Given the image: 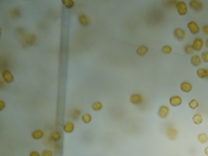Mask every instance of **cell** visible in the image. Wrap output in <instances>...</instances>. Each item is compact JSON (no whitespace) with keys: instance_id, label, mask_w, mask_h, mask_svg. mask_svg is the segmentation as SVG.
<instances>
[{"instance_id":"obj_1","label":"cell","mask_w":208,"mask_h":156,"mask_svg":"<svg viewBox=\"0 0 208 156\" xmlns=\"http://www.w3.org/2000/svg\"><path fill=\"white\" fill-rule=\"evenodd\" d=\"M175 4H176L177 13H178L180 16H185L186 13H187V6H186V3L184 2V1H177Z\"/></svg>"},{"instance_id":"obj_2","label":"cell","mask_w":208,"mask_h":156,"mask_svg":"<svg viewBox=\"0 0 208 156\" xmlns=\"http://www.w3.org/2000/svg\"><path fill=\"white\" fill-rule=\"evenodd\" d=\"M1 77H2V79L6 82V83H11V82L14 81V76L11 75V73L8 70H4L2 72V74H1Z\"/></svg>"},{"instance_id":"obj_3","label":"cell","mask_w":208,"mask_h":156,"mask_svg":"<svg viewBox=\"0 0 208 156\" xmlns=\"http://www.w3.org/2000/svg\"><path fill=\"white\" fill-rule=\"evenodd\" d=\"M203 40L202 38H194V43H192V49L194 50V51H200L201 49H202V47H203Z\"/></svg>"},{"instance_id":"obj_4","label":"cell","mask_w":208,"mask_h":156,"mask_svg":"<svg viewBox=\"0 0 208 156\" xmlns=\"http://www.w3.org/2000/svg\"><path fill=\"white\" fill-rule=\"evenodd\" d=\"M187 28H188V30L192 34H197L199 32V30H200L198 24L196 22H194V21H190V22L187 23Z\"/></svg>"},{"instance_id":"obj_5","label":"cell","mask_w":208,"mask_h":156,"mask_svg":"<svg viewBox=\"0 0 208 156\" xmlns=\"http://www.w3.org/2000/svg\"><path fill=\"white\" fill-rule=\"evenodd\" d=\"M130 102L132 104H135V105H140V104L142 103V97L140 94H133L130 97Z\"/></svg>"},{"instance_id":"obj_6","label":"cell","mask_w":208,"mask_h":156,"mask_svg":"<svg viewBox=\"0 0 208 156\" xmlns=\"http://www.w3.org/2000/svg\"><path fill=\"white\" fill-rule=\"evenodd\" d=\"M174 36H175L177 40L179 41H182L184 38H185V31L182 28H176L174 30Z\"/></svg>"},{"instance_id":"obj_7","label":"cell","mask_w":208,"mask_h":156,"mask_svg":"<svg viewBox=\"0 0 208 156\" xmlns=\"http://www.w3.org/2000/svg\"><path fill=\"white\" fill-rule=\"evenodd\" d=\"M169 115V108L167 106H160L158 109V117L161 119H165Z\"/></svg>"},{"instance_id":"obj_8","label":"cell","mask_w":208,"mask_h":156,"mask_svg":"<svg viewBox=\"0 0 208 156\" xmlns=\"http://www.w3.org/2000/svg\"><path fill=\"white\" fill-rule=\"evenodd\" d=\"M189 5H190V7H192V9H194V11H201L203 7L202 2L197 1V0H192V1L189 2Z\"/></svg>"},{"instance_id":"obj_9","label":"cell","mask_w":208,"mask_h":156,"mask_svg":"<svg viewBox=\"0 0 208 156\" xmlns=\"http://www.w3.org/2000/svg\"><path fill=\"white\" fill-rule=\"evenodd\" d=\"M182 103V99L179 96H173L170 98V104L172 106H179L180 104Z\"/></svg>"},{"instance_id":"obj_10","label":"cell","mask_w":208,"mask_h":156,"mask_svg":"<svg viewBox=\"0 0 208 156\" xmlns=\"http://www.w3.org/2000/svg\"><path fill=\"white\" fill-rule=\"evenodd\" d=\"M180 88H181V90H182V92H184V93H189V92L192 90V84H190L189 82L184 81V82H182V83H181Z\"/></svg>"},{"instance_id":"obj_11","label":"cell","mask_w":208,"mask_h":156,"mask_svg":"<svg viewBox=\"0 0 208 156\" xmlns=\"http://www.w3.org/2000/svg\"><path fill=\"white\" fill-rule=\"evenodd\" d=\"M73 130H74V124L70 122V121L66 122L65 125H63V131L66 132V133H71Z\"/></svg>"},{"instance_id":"obj_12","label":"cell","mask_w":208,"mask_h":156,"mask_svg":"<svg viewBox=\"0 0 208 156\" xmlns=\"http://www.w3.org/2000/svg\"><path fill=\"white\" fill-rule=\"evenodd\" d=\"M190 63H192L194 67H198L201 65V58L199 55L194 54L192 56V58H190Z\"/></svg>"},{"instance_id":"obj_13","label":"cell","mask_w":208,"mask_h":156,"mask_svg":"<svg viewBox=\"0 0 208 156\" xmlns=\"http://www.w3.org/2000/svg\"><path fill=\"white\" fill-rule=\"evenodd\" d=\"M197 75L199 78H208V70L200 68L197 70Z\"/></svg>"},{"instance_id":"obj_14","label":"cell","mask_w":208,"mask_h":156,"mask_svg":"<svg viewBox=\"0 0 208 156\" xmlns=\"http://www.w3.org/2000/svg\"><path fill=\"white\" fill-rule=\"evenodd\" d=\"M31 136L34 138V140H40L42 137L44 136V132L42 131V130H36V131H33L31 133Z\"/></svg>"},{"instance_id":"obj_15","label":"cell","mask_w":208,"mask_h":156,"mask_svg":"<svg viewBox=\"0 0 208 156\" xmlns=\"http://www.w3.org/2000/svg\"><path fill=\"white\" fill-rule=\"evenodd\" d=\"M78 21L82 26H88V19L86 18L85 15H80L79 18H78Z\"/></svg>"},{"instance_id":"obj_16","label":"cell","mask_w":208,"mask_h":156,"mask_svg":"<svg viewBox=\"0 0 208 156\" xmlns=\"http://www.w3.org/2000/svg\"><path fill=\"white\" fill-rule=\"evenodd\" d=\"M147 52H148V48H147L146 46H140L136 50L137 55H140V56H144V55H146Z\"/></svg>"},{"instance_id":"obj_17","label":"cell","mask_w":208,"mask_h":156,"mask_svg":"<svg viewBox=\"0 0 208 156\" xmlns=\"http://www.w3.org/2000/svg\"><path fill=\"white\" fill-rule=\"evenodd\" d=\"M192 121H194V123L196 124V125H200L203 122L202 115H201L200 113H196V115L192 117Z\"/></svg>"},{"instance_id":"obj_18","label":"cell","mask_w":208,"mask_h":156,"mask_svg":"<svg viewBox=\"0 0 208 156\" xmlns=\"http://www.w3.org/2000/svg\"><path fill=\"white\" fill-rule=\"evenodd\" d=\"M198 140L201 142V144H205L207 142L208 138H207V134L206 133H200L198 135Z\"/></svg>"},{"instance_id":"obj_19","label":"cell","mask_w":208,"mask_h":156,"mask_svg":"<svg viewBox=\"0 0 208 156\" xmlns=\"http://www.w3.org/2000/svg\"><path fill=\"white\" fill-rule=\"evenodd\" d=\"M81 119H82V121H83V123L88 124L90 121H92V115H90V113H84V115H82Z\"/></svg>"},{"instance_id":"obj_20","label":"cell","mask_w":208,"mask_h":156,"mask_svg":"<svg viewBox=\"0 0 208 156\" xmlns=\"http://www.w3.org/2000/svg\"><path fill=\"white\" fill-rule=\"evenodd\" d=\"M188 106L189 108H192V109H196V108L199 106V102H198V100H196V99H192V101L188 103Z\"/></svg>"},{"instance_id":"obj_21","label":"cell","mask_w":208,"mask_h":156,"mask_svg":"<svg viewBox=\"0 0 208 156\" xmlns=\"http://www.w3.org/2000/svg\"><path fill=\"white\" fill-rule=\"evenodd\" d=\"M63 4L67 8H71L74 6V1L73 0H63Z\"/></svg>"},{"instance_id":"obj_22","label":"cell","mask_w":208,"mask_h":156,"mask_svg":"<svg viewBox=\"0 0 208 156\" xmlns=\"http://www.w3.org/2000/svg\"><path fill=\"white\" fill-rule=\"evenodd\" d=\"M50 138H51L52 140H54V142H56V140H58L60 138V134L59 132L57 131H53L51 133V135H50Z\"/></svg>"},{"instance_id":"obj_23","label":"cell","mask_w":208,"mask_h":156,"mask_svg":"<svg viewBox=\"0 0 208 156\" xmlns=\"http://www.w3.org/2000/svg\"><path fill=\"white\" fill-rule=\"evenodd\" d=\"M92 108H93V110H95V111H99V110H101L102 109L101 102H95V103L92 105Z\"/></svg>"},{"instance_id":"obj_24","label":"cell","mask_w":208,"mask_h":156,"mask_svg":"<svg viewBox=\"0 0 208 156\" xmlns=\"http://www.w3.org/2000/svg\"><path fill=\"white\" fill-rule=\"evenodd\" d=\"M161 51H162V53H164V54H169V53L172 52V47L169 46V45H165V46H163L161 48Z\"/></svg>"},{"instance_id":"obj_25","label":"cell","mask_w":208,"mask_h":156,"mask_svg":"<svg viewBox=\"0 0 208 156\" xmlns=\"http://www.w3.org/2000/svg\"><path fill=\"white\" fill-rule=\"evenodd\" d=\"M201 60H203L204 63H208V51L202 52V55H201Z\"/></svg>"},{"instance_id":"obj_26","label":"cell","mask_w":208,"mask_h":156,"mask_svg":"<svg viewBox=\"0 0 208 156\" xmlns=\"http://www.w3.org/2000/svg\"><path fill=\"white\" fill-rule=\"evenodd\" d=\"M184 51H185V53H187V54H192V51H194L192 46V45H186L185 48H184Z\"/></svg>"},{"instance_id":"obj_27","label":"cell","mask_w":208,"mask_h":156,"mask_svg":"<svg viewBox=\"0 0 208 156\" xmlns=\"http://www.w3.org/2000/svg\"><path fill=\"white\" fill-rule=\"evenodd\" d=\"M52 155H53V152H52L51 150H49V149L44 150L41 154V156H52Z\"/></svg>"},{"instance_id":"obj_28","label":"cell","mask_w":208,"mask_h":156,"mask_svg":"<svg viewBox=\"0 0 208 156\" xmlns=\"http://www.w3.org/2000/svg\"><path fill=\"white\" fill-rule=\"evenodd\" d=\"M202 30H203V32L208 36V25H204V26H203V28H202Z\"/></svg>"},{"instance_id":"obj_29","label":"cell","mask_w":208,"mask_h":156,"mask_svg":"<svg viewBox=\"0 0 208 156\" xmlns=\"http://www.w3.org/2000/svg\"><path fill=\"white\" fill-rule=\"evenodd\" d=\"M29 156H41V155H40L38 152H36V151H32V152H30Z\"/></svg>"},{"instance_id":"obj_30","label":"cell","mask_w":208,"mask_h":156,"mask_svg":"<svg viewBox=\"0 0 208 156\" xmlns=\"http://www.w3.org/2000/svg\"><path fill=\"white\" fill-rule=\"evenodd\" d=\"M3 108H4V102L1 100V101H0V110H2Z\"/></svg>"},{"instance_id":"obj_31","label":"cell","mask_w":208,"mask_h":156,"mask_svg":"<svg viewBox=\"0 0 208 156\" xmlns=\"http://www.w3.org/2000/svg\"><path fill=\"white\" fill-rule=\"evenodd\" d=\"M204 153L206 154V155H208V147H206L205 150H204Z\"/></svg>"},{"instance_id":"obj_32","label":"cell","mask_w":208,"mask_h":156,"mask_svg":"<svg viewBox=\"0 0 208 156\" xmlns=\"http://www.w3.org/2000/svg\"><path fill=\"white\" fill-rule=\"evenodd\" d=\"M205 45H206V47L208 48V38L206 40V42H205Z\"/></svg>"}]
</instances>
